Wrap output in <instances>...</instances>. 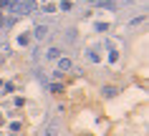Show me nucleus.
Here are the masks:
<instances>
[{
	"instance_id": "obj_1",
	"label": "nucleus",
	"mask_w": 149,
	"mask_h": 136,
	"mask_svg": "<svg viewBox=\"0 0 149 136\" xmlns=\"http://www.w3.org/2000/svg\"><path fill=\"white\" fill-rule=\"evenodd\" d=\"M61 68H63V71H68V68H71V61H68V58H63V61H61Z\"/></svg>"
}]
</instances>
